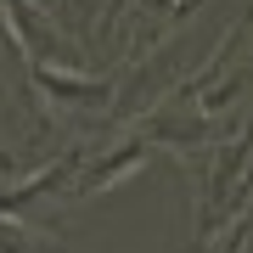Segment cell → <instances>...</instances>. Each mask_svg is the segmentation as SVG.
<instances>
[{"mask_svg": "<svg viewBox=\"0 0 253 253\" xmlns=\"http://www.w3.org/2000/svg\"><path fill=\"white\" fill-rule=\"evenodd\" d=\"M40 84L62 101H101L107 96V84H96V79H68V73H45V68H40Z\"/></svg>", "mask_w": 253, "mask_h": 253, "instance_id": "1", "label": "cell"}, {"mask_svg": "<svg viewBox=\"0 0 253 253\" xmlns=\"http://www.w3.org/2000/svg\"><path fill=\"white\" fill-rule=\"evenodd\" d=\"M0 163H6V152H0Z\"/></svg>", "mask_w": 253, "mask_h": 253, "instance_id": "2", "label": "cell"}]
</instances>
